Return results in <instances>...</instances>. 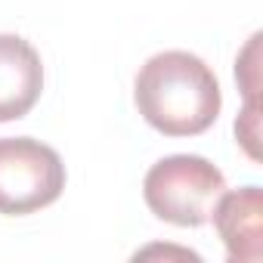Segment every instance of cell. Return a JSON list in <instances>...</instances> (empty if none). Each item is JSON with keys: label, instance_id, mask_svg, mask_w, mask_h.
Returning <instances> with one entry per match:
<instances>
[{"label": "cell", "instance_id": "cell-5", "mask_svg": "<svg viewBox=\"0 0 263 263\" xmlns=\"http://www.w3.org/2000/svg\"><path fill=\"white\" fill-rule=\"evenodd\" d=\"M44 90L37 50L19 34H0V124L25 118Z\"/></svg>", "mask_w": 263, "mask_h": 263}, {"label": "cell", "instance_id": "cell-1", "mask_svg": "<svg viewBox=\"0 0 263 263\" xmlns=\"http://www.w3.org/2000/svg\"><path fill=\"white\" fill-rule=\"evenodd\" d=\"M140 115L164 137H198L217 121L223 93L204 59L164 50L146 59L134 81Z\"/></svg>", "mask_w": 263, "mask_h": 263}, {"label": "cell", "instance_id": "cell-4", "mask_svg": "<svg viewBox=\"0 0 263 263\" xmlns=\"http://www.w3.org/2000/svg\"><path fill=\"white\" fill-rule=\"evenodd\" d=\"M214 229L226 245L229 263H257L263 257V192L245 186L223 192L211 211Z\"/></svg>", "mask_w": 263, "mask_h": 263}, {"label": "cell", "instance_id": "cell-3", "mask_svg": "<svg viewBox=\"0 0 263 263\" xmlns=\"http://www.w3.org/2000/svg\"><path fill=\"white\" fill-rule=\"evenodd\" d=\"M65 189V164L56 149L31 137L0 140V214L22 217L53 204Z\"/></svg>", "mask_w": 263, "mask_h": 263}, {"label": "cell", "instance_id": "cell-2", "mask_svg": "<svg viewBox=\"0 0 263 263\" xmlns=\"http://www.w3.org/2000/svg\"><path fill=\"white\" fill-rule=\"evenodd\" d=\"M223 192V171L201 155H167L143 180L149 211L174 226H204Z\"/></svg>", "mask_w": 263, "mask_h": 263}]
</instances>
